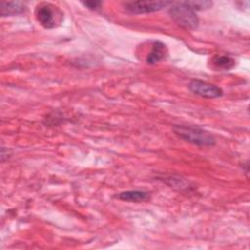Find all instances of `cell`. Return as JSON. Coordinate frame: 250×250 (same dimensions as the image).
Segmentation results:
<instances>
[{"mask_svg":"<svg viewBox=\"0 0 250 250\" xmlns=\"http://www.w3.org/2000/svg\"><path fill=\"white\" fill-rule=\"evenodd\" d=\"M176 135H178L181 139L191 143L193 145L201 146H213L216 142L213 135L209 132L202 130L200 128L191 127V126H183L176 125L173 128Z\"/></svg>","mask_w":250,"mask_h":250,"instance_id":"1","label":"cell"},{"mask_svg":"<svg viewBox=\"0 0 250 250\" xmlns=\"http://www.w3.org/2000/svg\"><path fill=\"white\" fill-rule=\"evenodd\" d=\"M169 14L173 21L186 29H194L198 26L199 21L196 13L185 2L172 3Z\"/></svg>","mask_w":250,"mask_h":250,"instance_id":"2","label":"cell"},{"mask_svg":"<svg viewBox=\"0 0 250 250\" xmlns=\"http://www.w3.org/2000/svg\"><path fill=\"white\" fill-rule=\"evenodd\" d=\"M171 4L168 1H135L123 3V7L132 14H146L162 10Z\"/></svg>","mask_w":250,"mask_h":250,"instance_id":"3","label":"cell"},{"mask_svg":"<svg viewBox=\"0 0 250 250\" xmlns=\"http://www.w3.org/2000/svg\"><path fill=\"white\" fill-rule=\"evenodd\" d=\"M188 88L193 94L207 99L219 98L223 95V90L220 87L198 79L191 80L188 84Z\"/></svg>","mask_w":250,"mask_h":250,"instance_id":"4","label":"cell"},{"mask_svg":"<svg viewBox=\"0 0 250 250\" xmlns=\"http://www.w3.org/2000/svg\"><path fill=\"white\" fill-rule=\"evenodd\" d=\"M54 6L49 3H41L36 7L35 17L37 21L47 29L53 28L56 25V18Z\"/></svg>","mask_w":250,"mask_h":250,"instance_id":"5","label":"cell"},{"mask_svg":"<svg viewBox=\"0 0 250 250\" xmlns=\"http://www.w3.org/2000/svg\"><path fill=\"white\" fill-rule=\"evenodd\" d=\"M167 55V49L165 44L161 41H154L150 53L146 57V62L149 64H155L162 61Z\"/></svg>","mask_w":250,"mask_h":250,"instance_id":"6","label":"cell"},{"mask_svg":"<svg viewBox=\"0 0 250 250\" xmlns=\"http://www.w3.org/2000/svg\"><path fill=\"white\" fill-rule=\"evenodd\" d=\"M25 9V5L22 2H2L0 4V15L2 17L14 16L22 13Z\"/></svg>","mask_w":250,"mask_h":250,"instance_id":"7","label":"cell"},{"mask_svg":"<svg viewBox=\"0 0 250 250\" xmlns=\"http://www.w3.org/2000/svg\"><path fill=\"white\" fill-rule=\"evenodd\" d=\"M117 197L123 201H128V202H143L147 200L149 195L146 191L128 190V191H123L119 193Z\"/></svg>","mask_w":250,"mask_h":250,"instance_id":"8","label":"cell"},{"mask_svg":"<svg viewBox=\"0 0 250 250\" xmlns=\"http://www.w3.org/2000/svg\"><path fill=\"white\" fill-rule=\"evenodd\" d=\"M213 63L217 68H221V69H230L234 66V60L229 57V56H215L213 58Z\"/></svg>","mask_w":250,"mask_h":250,"instance_id":"9","label":"cell"},{"mask_svg":"<svg viewBox=\"0 0 250 250\" xmlns=\"http://www.w3.org/2000/svg\"><path fill=\"white\" fill-rule=\"evenodd\" d=\"M185 3L190 9H192L194 12L206 10L208 8H211V6H212V2H210V1H188Z\"/></svg>","mask_w":250,"mask_h":250,"instance_id":"10","label":"cell"},{"mask_svg":"<svg viewBox=\"0 0 250 250\" xmlns=\"http://www.w3.org/2000/svg\"><path fill=\"white\" fill-rule=\"evenodd\" d=\"M82 4L90 10H97L102 6L103 3L101 1H85L82 2Z\"/></svg>","mask_w":250,"mask_h":250,"instance_id":"11","label":"cell"}]
</instances>
